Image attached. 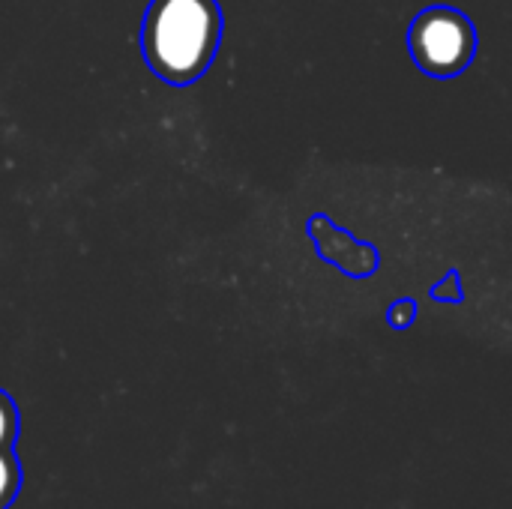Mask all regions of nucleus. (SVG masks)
<instances>
[{"label":"nucleus","instance_id":"obj_4","mask_svg":"<svg viewBox=\"0 0 512 509\" xmlns=\"http://www.w3.org/2000/svg\"><path fill=\"white\" fill-rule=\"evenodd\" d=\"M21 486H24V468L12 453H0V509H9L18 495H21Z\"/></svg>","mask_w":512,"mask_h":509},{"label":"nucleus","instance_id":"obj_3","mask_svg":"<svg viewBox=\"0 0 512 509\" xmlns=\"http://www.w3.org/2000/svg\"><path fill=\"white\" fill-rule=\"evenodd\" d=\"M306 234L315 252L351 279H369L381 270L378 246L369 240H357L345 228H336L327 213H312L306 222Z\"/></svg>","mask_w":512,"mask_h":509},{"label":"nucleus","instance_id":"obj_6","mask_svg":"<svg viewBox=\"0 0 512 509\" xmlns=\"http://www.w3.org/2000/svg\"><path fill=\"white\" fill-rule=\"evenodd\" d=\"M429 297L435 303H462L465 300V285H462V273L459 270H447L441 282L432 285Z\"/></svg>","mask_w":512,"mask_h":509},{"label":"nucleus","instance_id":"obj_5","mask_svg":"<svg viewBox=\"0 0 512 509\" xmlns=\"http://www.w3.org/2000/svg\"><path fill=\"white\" fill-rule=\"evenodd\" d=\"M21 435V411L18 402L0 390V453H12Z\"/></svg>","mask_w":512,"mask_h":509},{"label":"nucleus","instance_id":"obj_2","mask_svg":"<svg viewBox=\"0 0 512 509\" xmlns=\"http://www.w3.org/2000/svg\"><path fill=\"white\" fill-rule=\"evenodd\" d=\"M408 54L429 78H456L477 57V27L453 6H426L408 24Z\"/></svg>","mask_w":512,"mask_h":509},{"label":"nucleus","instance_id":"obj_1","mask_svg":"<svg viewBox=\"0 0 512 509\" xmlns=\"http://www.w3.org/2000/svg\"><path fill=\"white\" fill-rule=\"evenodd\" d=\"M222 9L216 0H150L141 21L147 69L171 87L198 81L216 60Z\"/></svg>","mask_w":512,"mask_h":509},{"label":"nucleus","instance_id":"obj_7","mask_svg":"<svg viewBox=\"0 0 512 509\" xmlns=\"http://www.w3.org/2000/svg\"><path fill=\"white\" fill-rule=\"evenodd\" d=\"M417 315H420V306H417V300H411V297H402V300H396V303L387 309V324H390L393 330H408V327L417 321Z\"/></svg>","mask_w":512,"mask_h":509}]
</instances>
